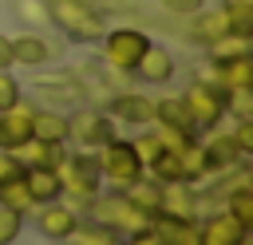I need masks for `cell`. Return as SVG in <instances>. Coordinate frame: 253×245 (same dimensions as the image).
Returning <instances> with one entry per match:
<instances>
[{
	"mask_svg": "<svg viewBox=\"0 0 253 245\" xmlns=\"http://www.w3.org/2000/svg\"><path fill=\"white\" fill-rule=\"evenodd\" d=\"M55 178H59V198L75 209V205H91V198L99 194L103 178H99V162L95 154H63L55 162Z\"/></svg>",
	"mask_w": 253,
	"mask_h": 245,
	"instance_id": "1",
	"label": "cell"
},
{
	"mask_svg": "<svg viewBox=\"0 0 253 245\" xmlns=\"http://www.w3.org/2000/svg\"><path fill=\"white\" fill-rule=\"evenodd\" d=\"M47 12H51V24H59L67 40L75 43L103 40V20L87 0H47Z\"/></svg>",
	"mask_w": 253,
	"mask_h": 245,
	"instance_id": "2",
	"label": "cell"
},
{
	"mask_svg": "<svg viewBox=\"0 0 253 245\" xmlns=\"http://www.w3.org/2000/svg\"><path fill=\"white\" fill-rule=\"evenodd\" d=\"M91 209H95V217L91 221H99V225H107V229H115L119 237L126 233H138V229H150V217L154 213H142V209H134L130 202H126V194L123 190H115V194H95L91 198Z\"/></svg>",
	"mask_w": 253,
	"mask_h": 245,
	"instance_id": "3",
	"label": "cell"
},
{
	"mask_svg": "<svg viewBox=\"0 0 253 245\" xmlns=\"http://www.w3.org/2000/svg\"><path fill=\"white\" fill-rule=\"evenodd\" d=\"M95 162H99V178H103V182H111L115 190H126V186L142 174V162H138V154H134L130 138H119V134H115L111 142H103V146H99Z\"/></svg>",
	"mask_w": 253,
	"mask_h": 245,
	"instance_id": "4",
	"label": "cell"
},
{
	"mask_svg": "<svg viewBox=\"0 0 253 245\" xmlns=\"http://www.w3.org/2000/svg\"><path fill=\"white\" fill-rule=\"evenodd\" d=\"M146 47H150V36L138 32V28H111V32H103V59L115 71H123V75L134 71V63L142 59Z\"/></svg>",
	"mask_w": 253,
	"mask_h": 245,
	"instance_id": "5",
	"label": "cell"
},
{
	"mask_svg": "<svg viewBox=\"0 0 253 245\" xmlns=\"http://www.w3.org/2000/svg\"><path fill=\"white\" fill-rule=\"evenodd\" d=\"M182 103H186V111H190V119H194L198 130L217 126L221 115H225V91H221L217 83H202V79H198V83L182 95Z\"/></svg>",
	"mask_w": 253,
	"mask_h": 245,
	"instance_id": "6",
	"label": "cell"
},
{
	"mask_svg": "<svg viewBox=\"0 0 253 245\" xmlns=\"http://www.w3.org/2000/svg\"><path fill=\"white\" fill-rule=\"evenodd\" d=\"M67 138H75L79 146H103L115 138V119L103 111H79L67 119Z\"/></svg>",
	"mask_w": 253,
	"mask_h": 245,
	"instance_id": "7",
	"label": "cell"
},
{
	"mask_svg": "<svg viewBox=\"0 0 253 245\" xmlns=\"http://www.w3.org/2000/svg\"><path fill=\"white\" fill-rule=\"evenodd\" d=\"M36 225H40V233L47 241H67V233L79 225V217H75V209L63 198H55V202H47V205L36 209Z\"/></svg>",
	"mask_w": 253,
	"mask_h": 245,
	"instance_id": "8",
	"label": "cell"
},
{
	"mask_svg": "<svg viewBox=\"0 0 253 245\" xmlns=\"http://www.w3.org/2000/svg\"><path fill=\"white\" fill-rule=\"evenodd\" d=\"M32 103H16V107H8V111H0V150H16L20 142H28L32 138Z\"/></svg>",
	"mask_w": 253,
	"mask_h": 245,
	"instance_id": "9",
	"label": "cell"
},
{
	"mask_svg": "<svg viewBox=\"0 0 253 245\" xmlns=\"http://www.w3.org/2000/svg\"><path fill=\"white\" fill-rule=\"evenodd\" d=\"M245 233H249V229L221 209V213H210V217L198 225V245H237Z\"/></svg>",
	"mask_w": 253,
	"mask_h": 245,
	"instance_id": "10",
	"label": "cell"
},
{
	"mask_svg": "<svg viewBox=\"0 0 253 245\" xmlns=\"http://www.w3.org/2000/svg\"><path fill=\"white\" fill-rule=\"evenodd\" d=\"M12 59L16 63H24V67H43V63H51L55 59V47H51V40H43L40 32H24V36H16L12 40Z\"/></svg>",
	"mask_w": 253,
	"mask_h": 245,
	"instance_id": "11",
	"label": "cell"
},
{
	"mask_svg": "<svg viewBox=\"0 0 253 245\" xmlns=\"http://www.w3.org/2000/svg\"><path fill=\"white\" fill-rule=\"evenodd\" d=\"M150 229L162 245H198V221L194 217H166V213H154L150 217Z\"/></svg>",
	"mask_w": 253,
	"mask_h": 245,
	"instance_id": "12",
	"label": "cell"
},
{
	"mask_svg": "<svg viewBox=\"0 0 253 245\" xmlns=\"http://www.w3.org/2000/svg\"><path fill=\"white\" fill-rule=\"evenodd\" d=\"M134 75H138L142 83H170V79H174V55H170L166 47L150 43V47L142 51V59L134 63Z\"/></svg>",
	"mask_w": 253,
	"mask_h": 245,
	"instance_id": "13",
	"label": "cell"
},
{
	"mask_svg": "<svg viewBox=\"0 0 253 245\" xmlns=\"http://www.w3.org/2000/svg\"><path fill=\"white\" fill-rule=\"evenodd\" d=\"M154 122H158V126H170V130H182V134H190V138H198V126H194V119H190L182 95L158 99V103H154Z\"/></svg>",
	"mask_w": 253,
	"mask_h": 245,
	"instance_id": "14",
	"label": "cell"
},
{
	"mask_svg": "<svg viewBox=\"0 0 253 245\" xmlns=\"http://www.w3.org/2000/svg\"><path fill=\"white\" fill-rule=\"evenodd\" d=\"M202 146H206V158H210V170H229V166H237L245 154L237 150V142H233V134H221L217 126H210V134L202 138Z\"/></svg>",
	"mask_w": 253,
	"mask_h": 245,
	"instance_id": "15",
	"label": "cell"
},
{
	"mask_svg": "<svg viewBox=\"0 0 253 245\" xmlns=\"http://www.w3.org/2000/svg\"><path fill=\"white\" fill-rule=\"evenodd\" d=\"M111 119H119V122H134V126H146V122H154V99L126 91V95H119V99L111 103Z\"/></svg>",
	"mask_w": 253,
	"mask_h": 245,
	"instance_id": "16",
	"label": "cell"
},
{
	"mask_svg": "<svg viewBox=\"0 0 253 245\" xmlns=\"http://www.w3.org/2000/svg\"><path fill=\"white\" fill-rule=\"evenodd\" d=\"M16 162L24 166V170H32V166H55L59 158H63V142H43V138H28V142H20L16 150Z\"/></svg>",
	"mask_w": 253,
	"mask_h": 245,
	"instance_id": "17",
	"label": "cell"
},
{
	"mask_svg": "<svg viewBox=\"0 0 253 245\" xmlns=\"http://www.w3.org/2000/svg\"><path fill=\"white\" fill-rule=\"evenodd\" d=\"M24 186H28V194H32L36 205H47V202H55L63 194L59 178H55V166H32V170H24Z\"/></svg>",
	"mask_w": 253,
	"mask_h": 245,
	"instance_id": "18",
	"label": "cell"
},
{
	"mask_svg": "<svg viewBox=\"0 0 253 245\" xmlns=\"http://www.w3.org/2000/svg\"><path fill=\"white\" fill-rule=\"evenodd\" d=\"M194 205H198V198H194L190 182H166L162 186L158 213H166V217H194Z\"/></svg>",
	"mask_w": 253,
	"mask_h": 245,
	"instance_id": "19",
	"label": "cell"
},
{
	"mask_svg": "<svg viewBox=\"0 0 253 245\" xmlns=\"http://www.w3.org/2000/svg\"><path fill=\"white\" fill-rule=\"evenodd\" d=\"M190 20H194V40L206 43V47H210L217 36L229 32V16H225V8H202V12H194Z\"/></svg>",
	"mask_w": 253,
	"mask_h": 245,
	"instance_id": "20",
	"label": "cell"
},
{
	"mask_svg": "<svg viewBox=\"0 0 253 245\" xmlns=\"http://www.w3.org/2000/svg\"><path fill=\"white\" fill-rule=\"evenodd\" d=\"M123 194H126V202H130L134 209H142V213H158V202H162V186H158V182H154L146 170H142V174H138V178H134V182L123 190Z\"/></svg>",
	"mask_w": 253,
	"mask_h": 245,
	"instance_id": "21",
	"label": "cell"
},
{
	"mask_svg": "<svg viewBox=\"0 0 253 245\" xmlns=\"http://www.w3.org/2000/svg\"><path fill=\"white\" fill-rule=\"evenodd\" d=\"M32 138L63 142L67 138V115H59V111H32Z\"/></svg>",
	"mask_w": 253,
	"mask_h": 245,
	"instance_id": "22",
	"label": "cell"
},
{
	"mask_svg": "<svg viewBox=\"0 0 253 245\" xmlns=\"http://www.w3.org/2000/svg\"><path fill=\"white\" fill-rule=\"evenodd\" d=\"M0 205H4V209H16L20 217H28V213L36 209V202H32V194H28V186H24V174L0 182Z\"/></svg>",
	"mask_w": 253,
	"mask_h": 245,
	"instance_id": "23",
	"label": "cell"
},
{
	"mask_svg": "<svg viewBox=\"0 0 253 245\" xmlns=\"http://www.w3.org/2000/svg\"><path fill=\"white\" fill-rule=\"evenodd\" d=\"M146 174H150L158 186H166V182H186V166H182L178 150H162V154L146 166Z\"/></svg>",
	"mask_w": 253,
	"mask_h": 245,
	"instance_id": "24",
	"label": "cell"
},
{
	"mask_svg": "<svg viewBox=\"0 0 253 245\" xmlns=\"http://www.w3.org/2000/svg\"><path fill=\"white\" fill-rule=\"evenodd\" d=\"M67 241H71V245H123V237H119L115 229H107V225H99V221H87V225H75V229L67 233Z\"/></svg>",
	"mask_w": 253,
	"mask_h": 245,
	"instance_id": "25",
	"label": "cell"
},
{
	"mask_svg": "<svg viewBox=\"0 0 253 245\" xmlns=\"http://www.w3.org/2000/svg\"><path fill=\"white\" fill-rule=\"evenodd\" d=\"M225 213L237 217L245 229H253V194H249V186H233V190H229V198H225Z\"/></svg>",
	"mask_w": 253,
	"mask_h": 245,
	"instance_id": "26",
	"label": "cell"
},
{
	"mask_svg": "<svg viewBox=\"0 0 253 245\" xmlns=\"http://www.w3.org/2000/svg\"><path fill=\"white\" fill-rule=\"evenodd\" d=\"M221 8H225V16H229V32L253 36V0H225Z\"/></svg>",
	"mask_w": 253,
	"mask_h": 245,
	"instance_id": "27",
	"label": "cell"
},
{
	"mask_svg": "<svg viewBox=\"0 0 253 245\" xmlns=\"http://www.w3.org/2000/svg\"><path fill=\"white\" fill-rule=\"evenodd\" d=\"M233 55H249V36H237V32H225L210 43V59H233Z\"/></svg>",
	"mask_w": 253,
	"mask_h": 245,
	"instance_id": "28",
	"label": "cell"
},
{
	"mask_svg": "<svg viewBox=\"0 0 253 245\" xmlns=\"http://www.w3.org/2000/svg\"><path fill=\"white\" fill-rule=\"evenodd\" d=\"M16 16H20L28 28H47V24H51L47 0H16Z\"/></svg>",
	"mask_w": 253,
	"mask_h": 245,
	"instance_id": "29",
	"label": "cell"
},
{
	"mask_svg": "<svg viewBox=\"0 0 253 245\" xmlns=\"http://www.w3.org/2000/svg\"><path fill=\"white\" fill-rule=\"evenodd\" d=\"M225 115H233V119H253V87H233V91H225Z\"/></svg>",
	"mask_w": 253,
	"mask_h": 245,
	"instance_id": "30",
	"label": "cell"
},
{
	"mask_svg": "<svg viewBox=\"0 0 253 245\" xmlns=\"http://www.w3.org/2000/svg\"><path fill=\"white\" fill-rule=\"evenodd\" d=\"M130 146H134V154H138V162H142V170H146V166H150V162H154V158H158V154L166 150V146L158 142V134H154V130H146V134H138V138H130Z\"/></svg>",
	"mask_w": 253,
	"mask_h": 245,
	"instance_id": "31",
	"label": "cell"
},
{
	"mask_svg": "<svg viewBox=\"0 0 253 245\" xmlns=\"http://www.w3.org/2000/svg\"><path fill=\"white\" fill-rule=\"evenodd\" d=\"M20 229H24V217L16 209H4L0 205V245H12L20 237Z\"/></svg>",
	"mask_w": 253,
	"mask_h": 245,
	"instance_id": "32",
	"label": "cell"
},
{
	"mask_svg": "<svg viewBox=\"0 0 253 245\" xmlns=\"http://www.w3.org/2000/svg\"><path fill=\"white\" fill-rule=\"evenodd\" d=\"M24 95H20V79L12 75V67L8 71H0V111H8V107H16Z\"/></svg>",
	"mask_w": 253,
	"mask_h": 245,
	"instance_id": "33",
	"label": "cell"
},
{
	"mask_svg": "<svg viewBox=\"0 0 253 245\" xmlns=\"http://www.w3.org/2000/svg\"><path fill=\"white\" fill-rule=\"evenodd\" d=\"M158 4H162V12L182 16V20H190L194 12H202V8H206V0H158Z\"/></svg>",
	"mask_w": 253,
	"mask_h": 245,
	"instance_id": "34",
	"label": "cell"
},
{
	"mask_svg": "<svg viewBox=\"0 0 253 245\" xmlns=\"http://www.w3.org/2000/svg\"><path fill=\"white\" fill-rule=\"evenodd\" d=\"M233 142H237L241 154H253V119H237V126H233Z\"/></svg>",
	"mask_w": 253,
	"mask_h": 245,
	"instance_id": "35",
	"label": "cell"
},
{
	"mask_svg": "<svg viewBox=\"0 0 253 245\" xmlns=\"http://www.w3.org/2000/svg\"><path fill=\"white\" fill-rule=\"evenodd\" d=\"M20 174H24V166L16 162V154H12V150H0V182L20 178Z\"/></svg>",
	"mask_w": 253,
	"mask_h": 245,
	"instance_id": "36",
	"label": "cell"
},
{
	"mask_svg": "<svg viewBox=\"0 0 253 245\" xmlns=\"http://www.w3.org/2000/svg\"><path fill=\"white\" fill-rule=\"evenodd\" d=\"M8 67H16V59H12V36L0 32V71H8Z\"/></svg>",
	"mask_w": 253,
	"mask_h": 245,
	"instance_id": "37",
	"label": "cell"
},
{
	"mask_svg": "<svg viewBox=\"0 0 253 245\" xmlns=\"http://www.w3.org/2000/svg\"><path fill=\"white\" fill-rule=\"evenodd\" d=\"M126 245H162V241L154 237V229H138V233L126 237Z\"/></svg>",
	"mask_w": 253,
	"mask_h": 245,
	"instance_id": "38",
	"label": "cell"
}]
</instances>
